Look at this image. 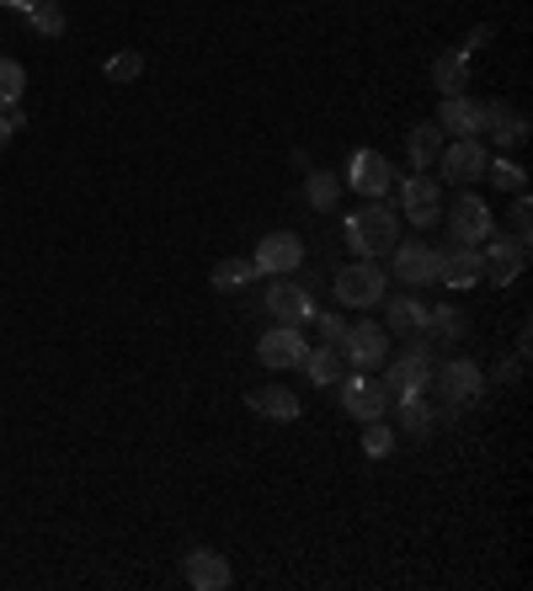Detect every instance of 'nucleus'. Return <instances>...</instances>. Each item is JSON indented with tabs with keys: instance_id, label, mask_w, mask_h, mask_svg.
I'll use <instances>...</instances> for the list:
<instances>
[{
	"instance_id": "nucleus-1",
	"label": "nucleus",
	"mask_w": 533,
	"mask_h": 591,
	"mask_svg": "<svg viewBox=\"0 0 533 591\" xmlns=\"http://www.w3.org/2000/svg\"><path fill=\"white\" fill-rule=\"evenodd\" d=\"M347 245H352V256H390L401 245V213L384 208V197H369L347 219Z\"/></svg>"
},
{
	"instance_id": "nucleus-2",
	"label": "nucleus",
	"mask_w": 533,
	"mask_h": 591,
	"mask_svg": "<svg viewBox=\"0 0 533 591\" xmlns=\"http://www.w3.org/2000/svg\"><path fill=\"white\" fill-rule=\"evenodd\" d=\"M331 293L347 310H373V304H384V267L373 256L369 262H347V267H336V277H331Z\"/></svg>"
},
{
	"instance_id": "nucleus-3",
	"label": "nucleus",
	"mask_w": 533,
	"mask_h": 591,
	"mask_svg": "<svg viewBox=\"0 0 533 591\" xmlns=\"http://www.w3.org/2000/svg\"><path fill=\"white\" fill-rule=\"evenodd\" d=\"M438 373V357H432V341H410L401 357H390L384 368V390L390 394H406V390H427Z\"/></svg>"
},
{
	"instance_id": "nucleus-4",
	"label": "nucleus",
	"mask_w": 533,
	"mask_h": 591,
	"mask_svg": "<svg viewBox=\"0 0 533 591\" xmlns=\"http://www.w3.org/2000/svg\"><path fill=\"white\" fill-rule=\"evenodd\" d=\"M336 394H341V410L352 416V421H379L384 410H390V390L384 384H373L369 373H341V384H336Z\"/></svg>"
},
{
	"instance_id": "nucleus-5",
	"label": "nucleus",
	"mask_w": 533,
	"mask_h": 591,
	"mask_svg": "<svg viewBox=\"0 0 533 591\" xmlns=\"http://www.w3.org/2000/svg\"><path fill=\"white\" fill-rule=\"evenodd\" d=\"M432 379H443V410H459V405H475L480 399V390H486V373L470 362V357H453V362H443Z\"/></svg>"
},
{
	"instance_id": "nucleus-6",
	"label": "nucleus",
	"mask_w": 533,
	"mask_h": 591,
	"mask_svg": "<svg viewBox=\"0 0 533 591\" xmlns=\"http://www.w3.org/2000/svg\"><path fill=\"white\" fill-rule=\"evenodd\" d=\"M304 352H310V341H304V331H299V325H278V331H267V336L256 341V362H262V368H273V373L299 368Z\"/></svg>"
},
{
	"instance_id": "nucleus-7",
	"label": "nucleus",
	"mask_w": 533,
	"mask_h": 591,
	"mask_svg": "<svg viewBox=\"0 0 533 591\" xmlns=\"http://www.w3.org/2000/svg\"><path fill=\"white\" fill-rule=\"evenodd\" d=\"M401 213H406L416 230H432V224L443 219V193H438V182H432V176H406V182H401Z\"/></svg>"
},
{
	"instance_id": "nucleus-8",
	"label": "nucleus",
	"mask_w": 533,
	"mask_h": 591,
	"mask_svg": "<svg viewBox=\"0 0 533 591\" xmlns=\"http://www.w3.org/2000/svg\"><path fill=\"white\" fill-rule=\"evenodd\" d=\"M438 267H443V251L438 245H395V262H390V273L401 277L406 288H432L438 282Z\"/></svg>"
},
{
	"instance_id": "nucleus-9",
	"label": "nucleus",
	"mask_w": 533,
	"mask_h": 591,
	"mask_svg": "<svg viewBox=\"0 0 533 591\" xmlns=\"http://www.w3.org/2000/svg\"><path fill=\"white\" fill-rule=\"evenodd\" d=\"M341 357L352 362V368H379V362H390V331L384 325H347V336H341Z\"/></svg>"
},
{
	"instance_id": "nucleus-10",
	"label": "nucleus",
	"mask_w": 533,
	"mask_h": 591,
	"mask_svg": "<svg viewBox=\"0 0 533 591\" xmlns=\"http://www.w3.org/2000/svg\"><path fill=\"white\" fill-rule=\"evenodd\" d=\"M449 230L459 245H480V240H491L496 230V213L486 208V197H475V193H464L459 202H453V213H449Z\"/></svg>"
},
{
	"instance_id": "nucleus-11",
	"label": "nucleus",
	"mask_w": 533,
	"mask_h": 591,
	"mask_svg": "<svg viewBox=\"0 0 533 591\" xmlns=\"http://www.w3.org/2000/svg\"><path fill=\"white\" fill-rule=\"evenodd\" d=\"M438 128H443V134H459V139H475L480 128H491V102L443 96V107H438Z\"/></svg>"
},
{
	"instance_id": "nucleus-12",
	"label": "nucleus",
	"mask_w": 533,
	"mask_h": 591,
	"mask_svg": "<svg viewBox=\"0 0 533 591\" xmlns=\"http://www.w3.org/2000/svg\"><path fill=\"white\" fill-rule=\"evenodd\" d=\"M443 176H449L453 187H470V182H480L486 176V144L480 139H453V144H443Z\"/></svg>"
},
{
	"instance_id": "nucleus-13",
	"label": "nucleus",
	"mask_w": 533,
	"mask_h": 591,
	"mask_svg": "<svg viewBox=\"0 0 533 591\" xmlns=\"http://www.w3.org/2000/svg\"><path fill=\"white\" fill-rule=\"evenodd\" d=\"M347 187L363 197H384L390 187H395V165L384 155H373V150H358L352 155V165H347Z\"/></svg>"
},
{
	"instance_id": "nucleus-14",
	"label": "nucleus",
	"mask_w": 533,
	"mask_h": 591,
	"mask_svg": "<svg viewBox=\"0 0 533 591\" xmlns=\"http://www.w3.org/2000/svg\"><path fill=\"white\" fill-rule=\"evenodd\" d=\"M256 273H267V277H288L299 262H304V240L299 235H288V230H278V235H267L262 245H256Z\"/></svg>"
},
{
	"instance_id": "nucleus-15",
	"label": "nucleus",
	"mask_w": 533,
	"mask_h": 591,
	"mask_svg": "<svg viewBox=\"0 0 533 591\" xmlns=\"http://www.w3.org/2000/svg\"><path fill=\"white\" fill-rule=\"evenodd\" d=\"M262 310L278 320V325H304V320H315L310 288H299V282H273L267 299H262Z\"/></svg>"
},
{
	"instance_id": "nucleus-16",
	"label": "nucleus",
	"mask_w": 533,
	"mask_h": 591,
	"mask_svg": "<svg viewBox=\"0 0 533 591\" xmlns=\"http://www.w3.org/2000/svg\"><path fill=\"white\" fill-rule=\"evenodd\" d=\"M486 251H480V262H486V277H491L496 288H507V282H518V273L529 267V245H518V240H480Z\"/></svg>"
},
{
	"instance_id": "nucleus-17",
	"label": "nucleus",
	"mask_w": 533,
	"mask_h": 591,
	"mask_svg": "<svg viewBox=\"0 0 533 591\" xmlns=\"http://www.w3.org/2000/svg\"><path fill=\"white\" fill-rule=\"evenodd\" d=\"M486 277V262H480V245H459L453 240V251H443V267H438V282L443 288H475Z\"/></svg>"
},
{
	"instance_id": "nucleus-18",
	"label": "nucleus",
	"mask_w": 533,
	"mask_h": 591,
	"mask_svg": "<svg viewBox=\"0 0 533 591\" xmlns=\"http://www.w3.org/2000/svg\"><path fill=\"white\" fill-rule=\"evenodd\" d=\"M235 581V570H230V559L219 549H193L187 554V587L198 591H224Z\"/></svg>"
},
{
	"instance_id": "nucleus-19",
	"label": "nucleus",
	"mask_w": 533,
	"mask_h": 591,
	"mask_svg": "<svg viewBox=\"0 0 533 591\" xmlns=\"http://www.w3.org/2000/svg\"><path fill=\"white\" fill-rule=\"evenodd\" d=\"M390 405L401 410V427H406L416 442H427L432 427H438V410L427 405V390H406V394H390Z\"/></svg>"
},
{
	"instance_id": "nucleus-20",
	"label": "nucleus",
	"mask_w": 533,
	"mask_h": 591,
	"mask_svg": "<svg viewBox=\"0 0 533 591\" xmlns=\"http://www.w3.org/2000/svg\"><path fill=\"white\" fill-rule=\"evenodd\" d=\"M251 416H267V421H293L299 416V394L283 390V384H262V390L246 394Z\"/></svg>"
},
{
	"instance_id": "nucleus-21",
	"label": "nucleus",
	"mask_w": 533,
	"mask_h": 591,
	"mask_svg": "<svg viewBox=\"0 0 533 591\" xmlns=\"http://www.w3.org/2000/svg\"><path fill=\"white\" fill-rule=\"evenodd\" d=\"M427 325V304L416 299V288H410V299H384V331L390 336H416Z\"/></svg>"
},
{
	"instance_id": "nucleus-22",
	"label": "nucleus",
	"mask_w": 533,
	"mask_h": 591,
	"mask_svg": "<svg viewBox=\"0 0 533 591\" xmlns=\"http://www.w3.org/2000/svg\"><path fill=\"white\" fill-rule=\"evenodd\" d=\"M432 85H438L443 96H464V85H470V54H464V48L438 54V59H432Z\"/></svg>"
},
{
	"instance_id": "nucleus-23",
	"label": "nucleus",
	"mask_w": 533,
	"mask_h": 591,
	"mask_svg": "<svg viewBox=\"0 0 533 591\" xmlns=\"http://www.w3.org/2000/svg\"><path fill=\"white\" fill-rule=\"evenodd\" d=\"M341 362H347V357H341V347H326V341H321V347H310V352H304V362H299V368L310 373V384L336 390V384H341Z\"/></svg>"
},
{
	"instance_id": "nucleus-24",
	"label": "nucleus",
	"mask_w": 533,
	"mask_h": 591,
	"mask_svg": "<svg viewBox=\"0 0 533 591\" xmlns=\"http://www.w3.org/2000/svg\"><path fill=\"white\" fill-rule=\"evenodd\" d=\"M406 150H410V165H416V171H427L432 160L443 155V128H438V123H416V128H410V139H406Z\"/></svg>"
},
{
	"instance_id": "nucleus-25",
	"label": "nucleus",
	"mask_w": 533,
	"mask_h": 591,
	"mask_svg": "<svg viewBox=\"0 0 533 591\" xmlns=\"http://www.w3.org/2000/svg\"><path fill=\"white\" fill-rule=\"evenodd\" d=\"M491 134L501 150H518V144H529V118L512 113V107H501V102H491Z\"/></svg>"
},
{
	"instance_id": "nucleus-26",
	"label": "nucleus",
	"mask_w": 533,
	"mask_h": 591,
	"mask_svg": "<svg viewBox=\"0 0 533 591\" xmlns=\"http://www.w3.org/2000/svg\"><path fill=\"white\" fill-rule=\"evenodd\" d=\"M470 331V320L459 315L453 304H438V310H427V325H421V336L427 341H459Z\"/></svg>"
},
{
	"instance_id": "nucleus-27",
	"label": "nucleus",
	"mask_w": 533,
	"mask_h": 591,
	"mask_svg": "<svg viewBox=\"0 0 533 591\" xmlns=\"http://www.w3.org/2000/svg\"><path fill=\"white\" fill-rule=\"evenodd\" d=\"M219 293H230V288H251L256 282V262H246V256H230V262H219L213 267V277H208Z\"/></svg>"
},
{
	"instance_id": "nucleus-28",
	"label": "nucleus",
	"mask_w": 533,
	"mask_h": 591,
	"mask_svg": "<svg viewBox=\"0 0 533 591\" xmlns=\"http://www.w3.org/2000/svg\"><path fill=\"white\" fill-rule=\"evenodd\" d=\"M486 176H491L501 193H529V171L518 165V160H507V155H496L486 160Z\"/></svg>"
},
{
	"instance_id": "nucleus-29",
	"label": "nucleus",
	"mask_w": 533,
	"mask_h": 591,
	"mask_svg": "<svg viewBox=\"0 0 533 591\" xmlns=\"http://www.w3.org/2000/svg\"><path fill=\"white\" fill-rule=\"evenodd\" d=\"M22 91H27V70H22V59H0V113L16 107Z\"/></svg>"
},
{
	"instance_id": "nucleus-30",
	"label": "nucleus",
	"mask_w": 533,
	"mask_h": 591,
	"mask_svg": "<svg viewBox=\"0 0 533 591\" xmlns=\"http://www.w3.org/2000/svg\"><path fill=\"white\" fill-rule=\"evenodd\" d=\"M27 27H33L38 38H59V33H65V11H59V0H38V5L27 11Z\"/></svg>"
},
{
	"instance_id": "nucleus-31",
	"label": "nucleus",
	"mask_w": 533,
	"mask_h": 591,
	"mask_svg": "<svg viewBox=\"0 0 533 591\" xmlns=\"http://www.w3.org/2000/svg\"><path fill=\"white\" fill-rule=\"evenodd\" d=\"M304 197H310V208H336V197H341V182L331 176V171H310V182H304Z\"/></svg>"
},
{
	"instance_id": "nucleus-32",
	"label": "nucleus",
	"mask_w": 533,
	"mask_h": 591,
	"mask_svg": "<svg viewBox=\"0 0 533 591\" xmlns=\"http://www.w3.org/2000/svg\"><path fill=\"white\" fill-rule=\"evenodd\" d=\"M102 70H107V80H118V85H128V80H139V76H144V54H139V48H118V54H113V59H107Z\"/></svg>"
},
{
	"instance_id": "nucleus-33",
	"label": "nucleus",
	"mask_w": 533,
	"mask_h": 591,
	"mask_svg": "<svg viewBox=\"0 0 533 591\" xmlns=\"http://www.w3.org/2000/svg\"><path fill=\"white\" fill-rule=\"evenodd\" d=\"M363 453L369 459H390L395 453V427H384V416L379 421H363Z\"/></svg>"
},
{
	"instance_id": "nucleus-34",
	"label": "nucleus",
	"mask_w": 533,
	"mask_h": 591,
	"mask_svg": "<svg viewBox=\"0 0 533 591\" xmlns=\"http://www.w3.org/2000/svg\"><path fill=\"white\" fill-rule=\"evenodd\" d=\"M529 224H533L529 193H512V240H518V245H529Z\"/></svg>"
},
{
	"instance_id": "nucleus-35",
	"label": "nucleus",
	"mask_w": 533,
	"mask_h": 591,
	"mask_svg": "<svg viewBox=\"0 0 533 591\" xmlns=\"http://www.w3.org/2000/svg\"><path fill=\"white\" fill-rule=\"evenodd\" d=\"M321 336H326V347H341V336H347V320H341V315H321Z\"/></svg>"
},
{
	"instance_id": "nucleus-36",
	"label": "nucleus",
	"mask_w": 533,
	"mask_h": 591,
	"mask_svg": "<svg viewBox=\"0 0 533 591\" xmlns=\"http://www.w3.org/2000/svg\"><path fill=\"white\" fill-rule=\"evenodd\" d=\"M518 379H523V352L512 357V362H501V368H496V384H518Z\"/></svg>"
},
{
	"instance_id": "nucleus-37",
	"label": "nucleus",
	"mask_w": 533,
	"mask_h": 591,
	"mask_svg": "<svg viewBox=\"0 0 533 591\" xmlns=\"http://www.w3.org/2000/svg\"><path fill=\"white\" fill-rule=\"evenodd\" d=\"M0 5H5V11H22V16H27V11H33L38 0H0Z\"/></svg>"
},
{
	"instance_id": "nucleus-38",
	"label": "nucleus",
	"mask_w": 533,
	"mask_h": 591,
	"mask_svg": "<svg viewBox=\"0 0 533 591\" xmlns=\"http://www.w3.org/2000/svg\"><path fill=\"white\" fill-rule=\"evenodd\" d=\"M11 134H16V128H11V123H5V113H0V150L11 144Z\"/></svg>"
}]
</instances>
